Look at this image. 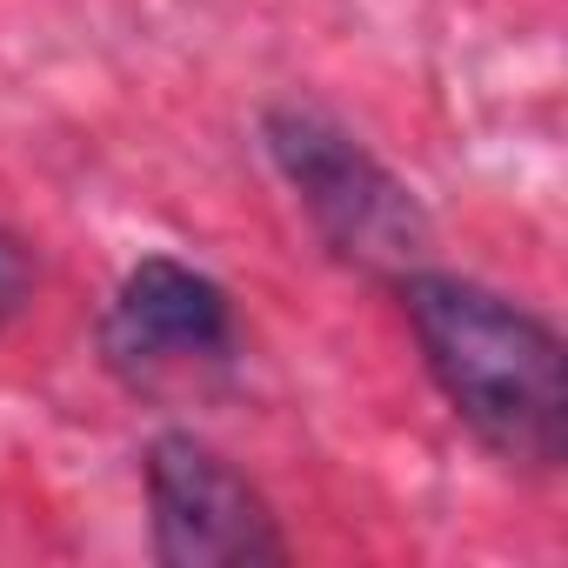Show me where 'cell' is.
Listing matches in <instances>:
<instances>
[{
    "label": "cell",
    "mask_w": 568,
    "mask_h": 568,
    "mask_svg": "<svg viewBox=\"0 0 568 568\" xmlns=\"http://www.w3.org/2000/svg\"><path fill=\"white\" fill-rule=\"evenodd\" d=\"M402 308L455 422L515 468H555L568 448L561 335L535 308L435 267L402 274Z\"/></svg>",
    "instance_id": "1"
},
{
    "label": "cell",
    "mask_w": 568,
    "mask_h": 568,
    "mask_svg": "<svg viewBox=\"0 0 568 568\" xmlns=\"http://www.w3.org/2000/svg\"><path fill=\"white\" fill-rule=\"evenodd\" d=\"M261 141L342 261H355L368 274H408L422 261L428 214H422L415 187L388 161H375L335 114H322L308 101H274L261 114Z\"/></svg>",
    "instance_id": "2"
},
{
    "label": "cell",
    "mask_w": 568,
    "mask_h": 568,
    "mask_svg": "<svg viewBox=\"0 0 568 568\" xmlns=\"http://www.w3.org/2000/svg\"><path fill=\"white\" fill-rule=\"evenodd\" d=\"M148 515H154V555L168 568H274L288 561L261 488L214 455L201 435L168 428L148 442Z\"/></svg>",
    "instance_id": "3"
},
{
    "label": "cell",
    "mask_w": 568,
    "mask_h": 568,
    "mask_svg": "<svg viewBox=\"0 0 568 568\" xmlns=\"http://www.w3.org/2000/svg\"><path fill=\"white\" fill-rule=\"evenodd\" d=\"M101 355L128 382H161L168 368L227 362L234 355V302L214 274L148 254L121 274V288L101 322Z\"/></svg>",
    "instance_id": "4"
},
{
    "label": "cell",
    "mask_w": 568,
    "mask_h": 568,
    "mask_svg": "<svg viewBox=\"0 0 568 568\" xmlns=\"http://www.w3.org/2000/svg\"><path fill=\"white\" fill-rule=\"evenodd\" d=\"M28 295V254L14 234H0V308H14Z\"/></svg>",
    "instance_id": "5"
}]
</instances>
